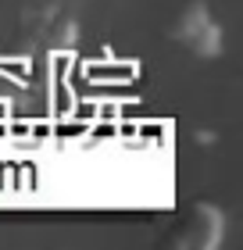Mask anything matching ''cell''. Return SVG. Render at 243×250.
<instances>
[{
  "instance_id": "6da1fadb",
  "label": "cell",
  "mask_w": 243,
  "mask_h": 250,
  "mask_svg": "<svg viewBox=\"0 0 243 250\" xmlns=\"http://www.w3.org/2000/svg\"><path fill=\"white\" fill-rule=\"evenodd\" d=\"M168 40L186 47L200 61H215L225 50V29L215 18V11L207 7V0H190L179 7V15L168 25Z\"/></svg>"
},
{
  "instance_id": "7a4b0ae2",
  "label": "cell",
  "mask_w": 243,
  "mask_h": 250,
  "mask_svg": "<svg viewBox=\"0 0 243 250\" xmlns=\"http://www.w3.org/2000/svg\"><path fill=\"white\" fill-rule=\"evenodd\" d=\"M176 247H190V250H211L225 240V211L211 200H193L182 222L172 229L168 236Z\"/></svg>"
},
{
  "instance_id": "3957f363",
  "label": "cell",
  "mask_w": 243,
  "mask_h": 250,
  "mask_svg": "<svg viewBox=\"0 0 243 250\" xmlns=\"http://www.w3.org/2000/svg\"><path fill=\"white\" fill-rule=\"evenodd\" d=\"M193 143H200V146H215V143H218V132H211V129H193Z\"/></svg>"
}]
</instances>
